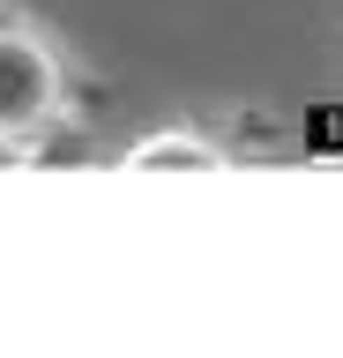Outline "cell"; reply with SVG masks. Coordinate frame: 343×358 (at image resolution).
Listing matches in <instances>:
<instances>
[{
    "instance_id": "1",
    "label": "cell",
    "mask_w": 343,
    "mask_h": 358,
    "mask_svg": "<svg viewBox=\"0 0 343 358\" xmlns=\"http://www.w3.org/2000/svg\"><path fill=\"white\" fill-rule=\"evenodd\" d=\"M68 112V60L45 30L0 15V157H23Z\"/></svg>"
},
{
    "instance_id": "2",
    "label": "cell",
    "mask_w": 343,
    "mask_h": 358,
    "mask_svg": "<svg viewBox=\"0 0 343 358\" xmlns=\"http://www.w3.org/2000/svg\"><path fill=\"white\" fill-rule=\"evenodd\" d=\"M119 164H135V172H209V164H224V142L202 134V127H157V134H142Z\"/></svg>"
}]
</instances>
